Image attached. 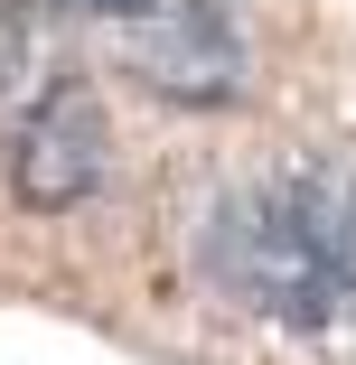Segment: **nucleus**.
Instances as JSON below:
<instances>
[{
    "instance_id": "1",
    "label": "nucleus",
    "mask_w": 356,
    "mask_h": 365,
    "mask_svg": "<svg viewBox=\"0 0 356 365\" xmlns=\"http://www.w3.org/2000/svg\"><path fill=\"white\" fill-rule=\"evenodd\" d=\"M197 272L291 337L337 328L356 300V178L347 169H281L253 187H225L206 206Z\"/></svg>"
},
{
    "instance_id": "2",
    "label": "nucleus",
    "mask_w": 356,
    "mask_h": 365,
    "mask_svg": "<svg viewBox=\"0 0 356 365\" xmlns=\"http://www.w3.org/2000/svg\"><path fill=\"white\" fill-rule=\"evenodd\" d=\"M113 169V131H103V103L85 85H47L19 131H10V197L29 215H66V206H85Z\"/></svg>"
},
{
    "instance_id": "3",
    "label": "nucleus",
    "mask_w": 356,
    "mask_h": 365,
    "mask_svg": "<svg viewBox=\"0 0 356 365\" xmlns=\"http://www.w3.org/2000/svg\"><path fill=\"white\" fill-rule=\"evenodd\" d=\"M131 76L151 85L160 103H188V113H216L244 94V19L225 0H169L160 19H141L131 38Z\"/></svg>"
},
{
    "instance_id": "4",
    "label": "nucleus",
    "mask_w": 356,
    "mask_h": 365,
    "mask_svg": "<svg viewBox=\"0 0 356 365\" xmlns=\"http://www.w3.org/2000/svg\"><path fill=\"white\" fill-rule=\"evenodd\" d=\"M66 10H103V19H141L151 0H66Z\"/></svg>"
}]
</instances>
